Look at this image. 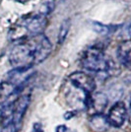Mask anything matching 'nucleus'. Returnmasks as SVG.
Returning a JSON list of instances; mask_svg holds the SVG:
<instances>
[{"mask_svg":"<svg viewBox=\"0 0 131 132\" xmlns=\"http://www.w3.org/2000/svg\"><path fill=\"white\" fill-rule=\"evenodd\" d=\"M108 103V97L104 93H93L85 97V105L87 109L92 110L93 114L103 113Z\"/></svg>","mask_w":131,"mask_h":132,"instance_id":"6e6552de","label":"nucleus"},{"mask_svg":"<svg viewBox=\"0 0 131 132\" xmlns=\"http://www.w3.org/2000/svg\"><path fill=\"white\" fill-rule=\"evenodd\" d=\"M52 45L44 34L31 36L12 48L9 61L14 69L28 70L44 61L51 53Z\"/></svg>","mask_w":131,"mask_h":132,"instance_id":"f257e3e1","label":"nucleus"},{"mask_svg":"<svg viewBox=\"0 0 131 132\" xmlns=\"http://www.w3.org/2000/svg\"><path fill=\"white\" fill-rule=\"evenodd\" d=\"M46 24L47 20L44 15H32L29 18L23 19L20 27L28 33H31L32 36H36L44 33Z\"/></svg>","mask_w":131,"mask_h":132,"instance_id":"39448f33","label":"nucleus"},{"mask_svg":"<svg viewBox=\"0 0 131 132\" xmlns=\"http://www.w3.org/2000/svg\"><path fill=\"white\" fill-rule=\"evenodd\" d=\"M25 87L18 86L8 80H4L0 83V106L10 105L18 99Z\"/></svg>","mask_w":131,"mask_h":132,"instance_id":"20e7f679","label":"nucleus"},{"mask_svg":"<svg viewBox=\"0 0 131 132\" xmlns=\"http://www.w3.org/2000/svg\"><path fill=\"white\" fill-rule=\"evenodd\" d=\"M69 81L76 89L82 91L85 95H91L96 90V81L93 76L85 72H74L69 76Z\"/></svg>","mask_w":131,"mask_h":132,"instance_id":"7ed1b4c3","label":"nucleus"},{"mask_svg":"<svg viewBox=\"0 0 131 132\" xmlns=\"http://www.w3.org/2000/svg\"><path fill=\"white\" fill-rule=\"evenodd\" d=\"M89 127L93 132H107L110 127L108 116L104 113L92 114L89 119Z\"/></svg>","mask_w":131,"mask_h":132,"instance_id":"1a4fd4ad","label":"nucleus"},{"mask_svg":"<svg viewBox=\"0 0 131 132\" xmlns=\"http://www.w3.org/2000/svg\"><path fill=\"white\" fill-rule=\"evenodd\" d=\"M117 57L121 65L131 71V39H126L118 45Z\"/></svg>","mask_w":131,"mask_h":132,"instance_id":"9d476101","label":"nucleus"},{"mask_svg":"<svg viewBox=\"0 0 131 132\" xmlns=\"http://www.w3.org/2000/svg\"><path fill=\"white\" fill-rule=\"evenodd\" d=\"M130 108H131V104H130ZM129 119H130V122H131V114H130V117H129Z\"/></svg>","mask_w":131,"mask_h":132,"instance_id":"4468645a","label":"nucleus"},{"mask_svg":"<svg viewBox=\"0 0 131 132\" xmlns=\"http://www.w3.org/2000/svg\"><path fill=\"white\" fill-rule=\"evenodd\" d=\"M18 127L14 124V123H10V124H7L5 126H2L1 132H16Z\"/></svg>","mask_w":131,"mask_h":132,"instance_id":"ddd939ff","label":"nucleus"},{"mask_svg":"<svg viewBox=\"0 0 131 132\" xmlns=\"http://www.w3.org/2000/svg\"><path fill=\"white\" fill-rule=\"evenodd\" d=\"M93 29L99 34H102V35H107L109 34L110 28H109L108 26H104V25H102L100 23H93Z\"/></svg>","mask_w":131,"mask_h":132,"instance_id":"f8f14e48","label":"nucleus"},{"mask_svg":"<svg viewBox=\"0 0 131 132\" xmlns=\"http://www.w3.org/2000/svg\"><path fill=\"white\" fill-rule=\"evenodd\" d=\"M81 65L84 69L95 73H108L113 68V62L109 59L101 48L93 46L88 48L81 58Z\"/></svg>","mask_w":131,"mask_h":132,"instance_id":"f03ea898","label":"nucleus"},{"mask_svg":"<svg viewBox=\"0 0 131 132\" xmlns=\"http://www.w3.org/2000/svg\"><path fill=\"white\" fill-rule=\"evenodd\" d=\"M69 30H70V20L69 19H66L64 20L61 26H60L59 32H58V39H57V42L58 44H61L64 43L67 35L69 33Z\"/></svg>","mask_w":131,"mask_h":132,"instance_id":"9b49d317","label":"nucleus"},{"mask_svg":"<svg viewBox=\"0 0 131 132\" xmlns=\"http://www.w3.org/2000/svg\"><path fill=\"white\" fill-rule=\"evenodd\" d=\"M30 102H31L30 94H25V95H21L18 99H16L11 104L13 123L17 127L20 126V124L23 120V117H24L28 108H29Z\"/></svg>","mask_w":131,"mask_h":132,"instance_id":"423d86ee","label":"nucleus"},{"mask_svg":"<svg viewBox=\"0 0 131 132\" xmlns=\"http://www.w3.org/2000/svg\"><path fill=\"white\" fill-rule=\"evenodd\" d=\"M127 109L123 102H117L110 108L108 118L110 125L114 127H121L127 119Z\"/></svg>","mask_w":131,"mask_h":132,"instance_id":"0eeeda50","label":"nucleus"}]
</instances>
